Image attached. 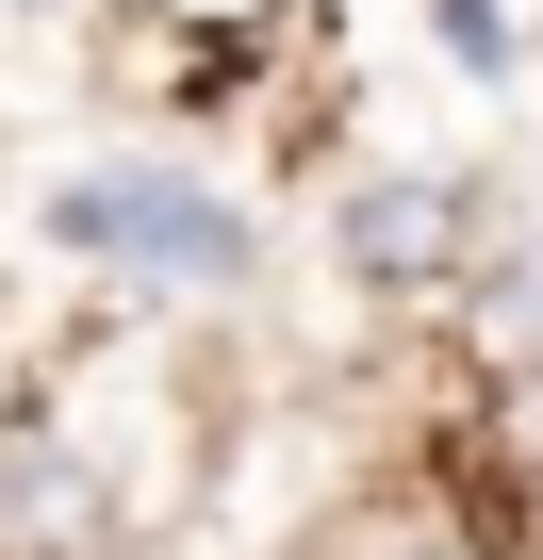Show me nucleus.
<instances>
[{
    "label": "nucleus",
    "instance_id": "obj_3",
    "mask_svg": "<svg viewBox=\"0 0 543 560\" xmlns=\"http://www.w3.org/2000/svg\"><path fill=\"white\" fill-rule=\"evenodd\" d=\"M445 314H461V347L527 396V380H543V247H477V280H461Z\"/></svg>",
    "mask_w": 543,
    "mask_h": 560
},
{
    "label": "nucleus",
    "instance_id": "obj_6",
    "mask_svg": "<svg viewBox=\"0 0 543 560\" xmlns=\"http://www.w3.org/2000/svg\"><path fill=\"white\" fill-rule=\"evenodd\" d=\"M412 560H477V544H412Z\"/></svg>",
    "mask_w": 543,
    "mask_h": 560
},
{
    "label": "nucleus",
    "instance_id": "obj_5",
    "mask_svg": "<svg viewBox=\"0 0 543 560\" xmlns=\"http://www.w3.org/2000/svg\"><path fill=\"white\" fill-rule=\"evenodd\" d=\"M132 18H165V34H214V50H231V34H263V18H297V0H132Z\"/></svg>",
    "mask_w": 543,
    "mask_h": 560
},
{
    "label": "nucleus",
    "instance_id": "obj_4",
    "mask_svg": "<svg viewBox=\"0 0 543 560\" xmlns=\"http://www.w3.org/2000/svg\"><path fill=\"white\" fill-rule=\"evenodd\" d=\"M428 34H445V67H477V83L527 67V18H510V0H428Z\"/></svg>",
    "mask_w": 543,
    "mask_h": 560
},
{
    "label": "nucleus",
    "instance_id": "obj_2",
    "mask_svg": "<svg viewBox=\"0 0 543 560\" xmlns=\"http://www.w3.org/2000/svg\"><path fill=\"white\" fill-rule=\"evenodd\" d=\"M330 264L363 280V298H461V280H477V182H461V165H379V182H346Z\"/></svg>",
    "mask_w": 543,
    "mask_h": 560
},
{
    "label": "nucleus",
    "instance_id": "obj_1",
    "mask_svg": "<svg viewBox=\"0 0 543 560\" xmlns=\"http://www.w3.org/2000/svg\"><path fill=\"white\" fill-rule=\"evenodd\" d=\"M50 247H83L99 280H132V298H231V280L263 264V231L181 149H116V165L50 182Z\"/></svg>",
    "mask_w": 543,
    "mask_h": 560
}]
</instances>
